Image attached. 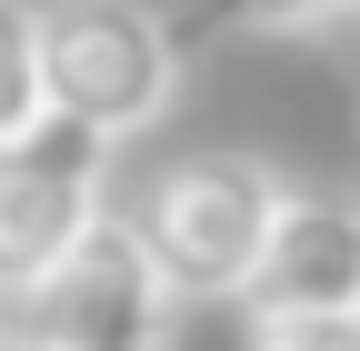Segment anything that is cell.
<instances>
[{
	"mask_svg": "<svg viewBox=\"0 0 360 351\" xmlns=\"http://www.w3.org/2000/svg\"><path fill=\"white\" fill-rule=\"evenodd\" d=\"M281 211H290V181L250 151H180L160 161L130 221L160 251V271L180 301H250L260 291V261L281 241Z\"/></svg>",
	"mask_w": 360,
	"mask_h": 351,
	"instance_id": "obj_1",
	"label": "cell"
},
{
	"mask_svg": "<svg viewBox=\"0 0 360 351\" xmlns=\"http://www.w3.org/2000/svg\"><path fill=\"white\" fill-rule=\"evenodd\" d=\"M40 61H51V111L130 141L180 101V30L150 0H40Z\"/></svg>",
	"mask_w": 360,
	"mask_h": 351,
	"instance_id": "obj_2",
	"label": "cell"
},
{
	"mask_svg": "<svg viewBox=\"0 0 360 351\" xmlns=\"http://www.w3.org/2000/svg\"><path fill=\"white\" fill-rule=\"evenodd\" d=\"M101 171H110V141L80 121H51L0 151V291L11 301H40L51 271L101 231V211H110Z\"/></svg>",
	"mask_w": 360,
	"mask_h": 351,
	"instance_id": "obj_3",
	"label": "cell"
},
{
	"mask_svg": "<svg viewBox=\"0 0 360 351\" xmlns=\"http://www.w3.org/2000/svg\"><path fill=\"white\" fill-rule=\"evenodd\" d=\"M170 301L180 291L160 271V251L141 241V221L101 211V231L30 301V341L40 351H170Z\"/></svg>",
	"mask_w": 360,
	"mask_h": 351,
	"instance_id": "obj_4",
	"label": "cell"
},
{
	"mask_svg": "<svg viewBox=\"0 0 360 351\" xmlns=\"http://www.w3.org/2000/svg\"><path fill=\"white\" fill-rule=\"evenodd\" d=\"M310 312H360V211L290 191L281 241H270L260 291H250V321H310Z\"/></svg>",
	"mask_w": 360,
	"mask_h": 351,
	"instance_id": "obj_5",
	"label": "cell"
},
{
	"mask_svg": "<svg viewBox=\"0 0 360 351\" xmlns=\"http://www.w3.org/2000/svg\"><path fill=\"white\" fill-rule=\"evenodd\" d=\"M51 61H40V0H0V151L51 130Z\"/></svg>",
	"mask_w": 360,
	"mask_h": 351,
	"instance_id": "obj_6",
	"label": "cell"
},
{
	"mask_svg": "<svg viewBox=\"0 0 360 351\" xmlns=\"http://www.w3.org/2000/svg\"><path fill=\"white\" fill-rule=\"evenodd\" d=\"M360 0H191V20L210 30H240V40H270V30H330L350 20Z\"/></svg>",
	"mask_w": 360,
	"mask_h": 351,
	"instance_id": "obj_7",
	"label": "cell"
},
{
	"mask_svg": "<svg viewBox=\"0 0 360 351\" xmlns=\"http://www.w3.org/2000/svg\"><path fill=\"white\" fill-rule=\"evenodd\" d=\"M250 351H360V312H310V321H250Z\"/></svg>",
	"mask_w": 360,
	"mask_h": 351,
	"instance_id": "obj_8",
	"label": "cell"
},
{
	"mask_svg": "<svg viewBox=\"0 0 360 351\" xmlns=\"http://www.w3.org/2000/svg\"><path fill=\"white\" fill-rule=\"evenodd\" d=\"M0 351H40V341H11V331H0Z\"/></svg>",
	"mask_w": 360,
	"mask_h": 351,
	"instance_id": "obj_9",
	"label": "cell"
}]
</instances>
